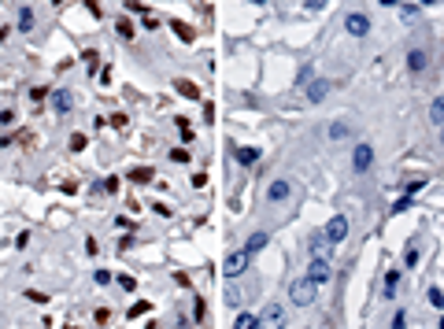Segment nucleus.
<instances>
[{
	"label": "nucleus",
	"mask_w": 444,
	"mask_h": 329,
	"mask_svg": "<svg viewBox=\"0 0 444 329\" xmlns=\"http://www.w3.org/2000/svg\"><path fill=\"white\" fill-rule=\"evenodd\" d=\"M315 296H319V285H311L307 277L293 281V289H289V300H293L296 307H311V303H315Z\"/></svg>",
	"instance_id": "f257e3e1"
},
{
	"label": "nucleus",
	"mask_w": 444,
	"mask_h": 329,
	"mask_svg": "<svg viewBox=\"0 0 444 329\" xmlns=\"http://www.w3.org/2000/svg\"><path fill=\"white\" fill-rule=\"evenodd\" d=\"M248 259H252V255L245 252V248H241V252H233V255H226V263H222V277H230V281L241 277V274L248 270Z\"/></svg>",
	"instance_id": "f03ea898"
},
{
	"label": "nucleus",
	"mask_w": 444,
	"mask_h": 329,
	"mask_svg": "<svg viewBox=\"0 0 444 329\" xmlns=\"http://www.w3.org/2000/svg\"><path fill=\"white\" fill-rule=\"evenodd\" d=\"M370 163H374V148L367 145V140H359L356 152H352V170H356V174H367Z\"/></svg>",
	"instance_id": "7ed1b4c3"
},
{
	"label": "nucleus",
	"mask_w": 444,
	"mask_h": 329,
	"mask_svg": "<svg viewBox=\"0 0 444 329\" xmlns=\"http://www.w3.org/2000/svg\"><path fill=\"white\" fill-rule=\"evenodd\" d=\"M322 233H326L329 244H344V237H348V218H344V215H333Z\"/></svg>",
	"instance_id": "20e7f679"
},
{
	"label": "nucleus",
	"mask_w": 444,
	"mask_h": 329,
	"mask_svg": "<svg viewBox=\"0 0 444 329\" xmlns=\"http://www.w3.org/2000/svg\"><path fill=\"white\" fill-rule=\"evenodd\" d=\"M259 329H285V311H281V303H271L259 315Z\"/></svg>",
	"instance_id": "39448f33"
},
{
	"label": "nucleus",
	"mask_w": 444,
	"mask_h": 329,
	"mask_svg": "<svg viewBox=\"0 0 444 329\" xmlns=\"http://www.w3.org/2000/svg\"><path fill=\"white\" fill-rule=\"evenodd\" d=\"M333 277V270H329V263H322V259H311L307 263V281H311V285H326V281Z\"/></svg>",
	"instance_id": "423d86ee"
},
{
	"label": "nucleus",
	"mask_w": 444,
	"mask_h": 329,
	"mask_svg": "<svg viewBox=\"0 0 444 329\" xmlns=\"http://www.w3.org/2000/svg\"><path fill=\"white\" fill-rule=\"evenodd\" d=\"M356 119H337V122H329V140H348V137H356Z\"/></svg>",
	"instance_id": "0eeeda50"
},
{
	"label": "nucleus",
	"mask_w": 444,
	"mask_h": 329,
	"mask_svg": "<svg viewBox=\"0 0 444 329\" xmlns=\"http://www.w3.org/2000/svg\"><path fill=\"white\" fill-rule=\"evenodd\" d=\"M344 30H348L352 37H367V34H370V19H367V15H359V11H352V15L344 19Z\"/></svg>",
	"instance_id": "6e6552de"
},
{
	"label": "nucleus",
	"mask_w": 444,
	"mask_h": 329,
	"mask_svg": "<svg viewBox=\"0 0 444 329\" xmlns=\"http://www.w3.org/2000/svg\"><path fill=\"white\" fill-rule=\"evenodd\" d=\"M289 196H293V181H285V178L271 181V189H267V200H271V203H281V200H289Z\"/></svg>",
	"instance_id": "1a4fd4ad"
},
{
	"label": "nucleus",
	"mask_w": 444,
	"mask_h": 329,
	"mask_svg": "<svg viewBox=\"0 0 444 329\" xmlns=\"http://www.w3.org/2000/svg\"><path fill=\"white\" fill-rule=\"evenodd\" d=\"M329 241H326V233H315L311 237V259H322V263H329Z\"/></svg>",
	"instance_id": "9d476101"
},
{
	"label": "nucleus",
	"mask_w": 444,
	"mask_h": 329,
	"mask_svg": "<svg viewBox=\"0 0 444 329\" xmlns=\"http://www.w3.org/2000/svg\"><path fill=\"white\" fill-rule=\"evenodd\" d=\"M426 67H430V56H426L422 49H411V52H407V70H411V74H422Z\"/></svg>",
	"instance_id": "9b49d317"
},
{
	"label": "nucleus",
	"mask_w": 444,
	"mask_h": 329,
	"mask_svg": "<svg viewBox=\"0 0 444 329\" xmlns=\"http://www.w3.org/2000/svg\"><path fill=\"white\" fill-rule=\"evenodd\" d=\"M34 8H30V4H23L19 8V22H15V26H19V34H30V30H34Z\"/></svg>",
	"instance_id": "f8f14e48"
},
{
	"label": "nucleus",
	"mask_w": 444,
	"mask_h": 329,
	"mask_svg": "<svg viewBox=\"0 0 444 329\" xmlns=\"http://www.w3.org/2000/svg\"><path fill=\"white\" fill-rule=\"evenodd\" d=\"M326 97H329V82H311L307 85V100L311 104H322Z\"/></svg>",
	"instance_id": "ddd939ff"
},
{
	"label": "nucleus",
	"mask_w": 444,
	"mask_h": 329,
	"mask_svg": "<svg viewBox=\"0 0 444 329\" xmlns=\"http://www.w3.org/2000/svg\"><path fill=\"white\" fill-rule=\"evenodd\" d=\"M71 104H74V100H71V92H67V89L52 92V107H56L59 115H67V111H71Z\"/></svg>",
	"instance_id": "4468645a"
},
{
	"label": "nucleus",
	"mask_w": 444,
	"mask_h": 329,
	"mask_svg": "<svg viewBox=\"0 0 444 329\" xmlns=\"http://www.w3.org/2000/svg\"><path fill=\"white\" fill-rule=\"evenodd\" d=\"M233 329H259V315H252V311H241L233 322Z\"/></svg>",
	"instance_id": "2eb2a0df"
},
{
	"label": "nucleus",
	"mask_w": 444,
	"mask_h": 329,
	"mask_svg": "<svg viewBox=\"0 0 444 329\" xmlns=\"http://www.w3.org/2000/svg\"><path fill=\"white\" fill-rule=\"evenodd\" d=\"M237 163L256 167V163H259V148H237Z\"/></svg>",
	"instance_id": "dca6fc26"
},
{
	"label": "nucleus",
	"mask_w": 444,
	"mask_h": 329,
	"mask_svg": "<svg viewBox=\"0 0 444 329\" xmlns=\"http://www.w3.org/2000/svg\"><path fill=\"white\" fill-rule=\"evenodd\" d=\"M174 89H178L182 97H189V100H200V89H196L193 82H185V78H178V82H174Z\"/></svg>",
	"instance_id": "f3484780"
},
{
	"label": "nucleus",
	"mask_w": 444,
	"mask_h": 329,
	"mask_svg": "<svg viewBox=\"0 0 444 329\" xmlns=\"http://www.w3.org/2000/svg\"><path fill=\"white\" fill-rule=\"evenodd\" d=\"M430 122H433V126H444V97H437L430 104Z\"/></svg>",
	"instance_id": "a211bd4d"
},
{
	"label": "nucleus",
	"mask_w": 444,
	"mask_h": 329,
	"mask_svg": "<svg viewBox=\"0 0 444 329\" xmlns=\"http://www.w3.org/2000/svg\"><path fill=\"white\" fill-rule=\"evenodd\" d=\"M263 248H267V233H256V237L245 244V252H248V255H256V252H263Z\"/></svg>",
	"instance_id": "6ab92c4d"
},
{
	"label": "nucleus",
	"mask_w": 444,
	"mask_h": 329,
	"mask_svg": "<svg viewBox=\"0 0 444 329\" xmlns=\"http://www.w3.org/2000/svg\"><path fill=\"white\" fill-rule=\"evenodd\" d=\"M170 30H174V34H178L182 41H193V30H189L185 22H178V19H170Z\"/></svg>",
	"instance_id": "aec40b11"
},
{
	"label": "nucleus",
	"mask_w": 444,
	"mask_h": 329,
	"mask_svg": "<svg viewBox=\"0 0 444 329\" xmlns=\"http://www.w3.org/2000/svg\"><path fill=\"white\" fill-rule=\"evenodd\" d=\"M396 285H400V270H389V274H385V296H392Z\"/></svg>",
	"instance_id": "412c9836"
},
{
	"label": "nucleus",
	"mask_w": 444,
	"mask_h": 329,
	"mask_svg": "<svg viewBox=\"0 0 444 329\" xmlns=\"http://www.w3.org/2000/svg\"><path fill=\"white\" fill-rule=\"evenodd\" d=\"M130 178L134 181H152L156 174H152V167H137V170H130Z\"/></svg>",
	"instance_id": "4be33fe9"
},
{
	"label": "nucleus",
	"mask_w": 444,
	"mask_h": 329,
	"mask_svg": "<svg viewBox=\"0 0 444 329\" xmlns=\"http://www.w3.org/2000/svg\"><path fill=\"white\" fill-rule=\"evenodd\" d=\"M404 266H418V248H415V244L407 248V255H404Z\"/></svg>",
	"instance_id": "5701e85b"
},
{
	"label": "nucleus",
	"mask_w": 444,
	"mask_h": 329,
	"mask_svg": "<svg viewBox=\"0 0 444 329\" xmlns=\"http://www.w3.org/2000/svg\"><path fill=\"white\" fill-rule=\"evenodd\" d=\"M422 8L418 4H400V15H404V19H415V15H418Z\"/></svg>",
	"instance_id": "b1692460"
},
{
	"label": "nucleus",
	"mask_w": 444,
	"mask_h": 329,
	"mask_svg": "<svg viewBox=\"0 0 444 329\" xmlns=\"http://www.w3.org/2000/svg\"><path fill=\"white\" fill-rule=\"evenodd\" d=\"M119 37L130 41V37H134V22H126V19H122V22H119Z\"/></svg>",
	"instance_id": "393cba45"
},
{
	"label": "nucleus",
	"mask_w": 444,
	"mask_h": 329,
	"mask_svg": "<svg viewBox=\"0 0 444 329\" xmlns=\"http://www.w3.org/2000/svg\"><path fill=\"white\" fill-rule=\"evenodd\" d=\"M85 148V137L82 133H71V152H82Z\"/></svg>",
	"instance_id": "a878e982"
},
{
	"label": "nucleus",
	"mask_w": 444,
	"mask_h": 329,
	"mask_svg": "<svg viewBox=\"0 0 444 329\" xmlns=\"http://www.w3.org/2000/svg\"><path fill=\"white\" fill-rule=\"evenodd\" d=\"M407 207H411V196H400V200L392 203V215H400V211H407Z\"/></svg>",
	"instance_id": "bb28decb"
},
{
	"label": "nucleus",
	"mask_w": 444,
	"mask_h": 329,
	"mask_svg": "<svg viewBox=\"0 0 444 329\" xmlns=\"http://www.w3.org/2000/svg\"><path fill=\"white\" fill-rule=\"evenodd\" d=\"M115 281H119V285H122V289H130V292H134V289H137V281H134V277H130V274H119V277H115Z\"/></svg>",
	"instance_id": "cd10ccee"
},
{
	"label": "nucleus",
	"mask_w": 444,
	"mask_h": 329,
	"mask_svg": "<svg viewBox=\"0 0 444 329\" xmlns=\"http://www.w3.org/2000/svg\"><path fill=\"white\" fill-rule=\"evenodd\" d=\"M226 303H230V307H241V289H230V292H226Z\"/></svg>",
	"instance_id": "c85d7f7f"
},
{
	"label": "nucleus",
	"mask_w": 444,
	"mask_h": 329,
	"mask_svg": "<svg viewBox=\"0 0 444 329\" xmlns=\"http://www.w3.org/2000/svg\"><path fill=\"white\" fill-rule=\"evenodd\" d=\"M430 303H433V307H444V292H440V289H430Z\"/></svg>",
	"instance_id": "c756f323"
},
{
	"label": "nucleus",
	"mask_w": 444,
	"mask_h": 329,
	"mask_svg": "<svg viewBox=\"0 0 444 329\" xmlns=\"http://www.w3.org/2000/svg\"><path fill=\"white\" fill-rule=\"evenodd\" d=\"M170 159H174V163H189V152H185V148H174Z\"/></svg>",
	"instance_id": "7c9ffc66"
},
{
	"label": "nucleus",
	"mask_w": 444,
	"mask_h": 329,
	"mask_svg": "<svg viewBox=\"0 0 444 329\" xmlns=\"http://www.w3.org/2000/svg\"><path fill=\"white\" fill-rule=\"evenodd\" d=\"M152 311V303H137V307H130V318H137V315H148Z\"/></svg>",
	"instance_id": "2f4dec72"
},
{
	"label": "nucleus",
	"mask_w": 444,
	"mask_h": 329,
	"mask_svg": "<svg viewBox=\"0 0 444 329\" xmlns=\"http://www.w3.org/2000/svg\"><path fill=\"white\" fill-rule=\"evenodd\" d=\"M93 277H97V285H111V281H115V277H111L107 270H97V274H93Z\"/></svg>",
	"instance_id": "473e14b6"
},
{
	"label": "nucleus",
	"mask_w": 444,
	"mask_h": 329,
	"mask_svg": "<svg viewBox=\"0 0 444 329\" xmlns=\"http://www.w3.org/2000/svg\"><path fill=\"white\" fill-rule=\"evenodd\" d=\"M26 300H34V303H45V292H37V289H30V292H26Z\"/></svg>",
	"instance_id": "72a5a7b5"
},
{
	"label": "nucleus",
	"mask_w": 444,
	"mask_h": 329,
	"mask_svg": "<svg viewBox=\"0 0 444 329\" xmlns=\"http://www.w3.org/2000/svg\"><path fill=\"white\" fill-rule=\"evenodd\" d=\"M93 318H97V322H100V325H104V322H107V318H111V311H107V307H100V311H97V315H93Z\"/></svg>",
	"instance_id": "f704fd0d"
},
{
	"label": "nucleus",
	"mask_w": 444,
	"mask_h": 329,
	"mask_svg": "<svg viewBox=\"0 0 444 329\" xmlns=\"http://www.w3.org/2000/svg\"><path fill=\"white\" fill-rule=\"evenodd\" d=\"M392 329H407V318H404V311H400V315L392 318Z\"/></svg>",
	"instance_id": "c9c22d12"
},
{
	"label": "nucleus",
	"mask_w": 444,
	"mask_h": 329,
	"mask_svg": "<svg viewBox=\"0 0 444 329\" xmlns=\"http://www.w3.org/2000/svg\"><path fill=\"white\" fill-rule=\"evenodd\" d=\"M440 329H444V315H440Z\"/></svg>",
	"instance_id": "e433bc0d"
},
{
	"label": "nucleus",
	"mask_w": 444,
	"mask_h": 329,
	"mask_svg": "<svg viewBox=\"0 0 444 329\" xmlns=\"http://www.w3.org/2000/svg\"><path fill=\"white\" fill-rule=\"evenodd\" d=\"M440 140H444V133H440Z\"/></svg>",
	"instance_id": "4c0bfd02"
}]
</instances>
